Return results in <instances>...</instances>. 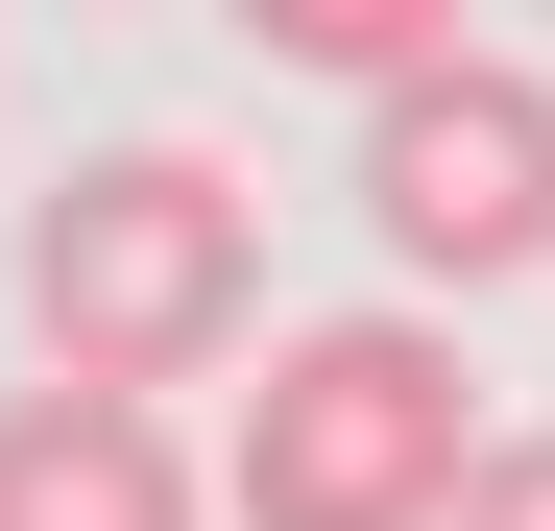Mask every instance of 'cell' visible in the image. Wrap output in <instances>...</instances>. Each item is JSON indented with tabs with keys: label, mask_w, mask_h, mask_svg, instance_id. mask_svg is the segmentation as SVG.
Here are the masks:
<instances>
[{
	"label": "cell",
	"mask_w": 555,
	"mask_h": 531,
	"mask_svg": "<svg viewBox=\"0 0 555 531\" xmlns=\"http://www.w3.org/2000/svg\"><path fill=\"white\" fill-rule=\"evenodd\" d=\"M25 338H49V387H218L242 338H266V194L218 145H98V169H49L25 194Z\"/></svg>",
	"instance_id": "cell-1"
},
{
	"label": "cell",
	"mask_w": 555,
	"mask_h": 531,
	"mask_svg": "<svg viewBox=\"0 0 555 531\" xmlns=\"http://www.w3.org/2000/svg\"><path fill=\"white\" fill-rule=\"evenodd\" d=\"M483 363L387 290V314H314V338H266V387H242V459H218V531H459L483 507Z\"/></svg>",
	"instance_id": "cell-2"
},
{
	"label": "cell",
	"mask_w": 555,
	"mask_h": 531,
	"mask_svg": "<svg viewBox=\"0 0 555 531\" xmlns=\"http://www.w3.org/2000/svg\"><path fill=\"white\" fill-rule=\"evenodd\" d=\"M362 218H387V266H411L435 314L507 290V266H555V73H531V49L411 73V98L362 121Z\"/></svg>",
	"instance_id": "cell-3"
},
{
	"label": "cell",
	"mask_w": 555,
	"mask_h": 531,
	"mask_svg": "<svg viewBox=\"0 0 555 531\" xmlns=\"http://www.w3.org/2000/svg\"><path fill=\"white\" fill-rule=\"evenodd\" d=\"M0 531H218V459L121 387H0Z\"/></svg>",
	"instance_id": "cell-4"
},
{
	"label": "cell",
	"mask_w": 555,
	"mask_h": 531,
	"mask_svg": "<svg viewBox=\"0 0 555 531\" xmlns=\"http://www.w3.org/2000/svg\"><path fill=\"white\" fill-rule=\"evenodd\" d=\"M242 49H291V73H338V98L387 121L411 73H459V49H483V25H435V0H242Z\"/></svg>",
	"instance_id": "cell-5"
},
{
	"label": "cell",
	"mask_w": 555,
	"mask_h": 531,
	"mask_svg": "<svg viewBox=\"0 0 555 531\" xmlns=\"http://www.w3.org/2000/svg\"><path fill=\"white\" fill-rule=\"evenodd\" d=\"M459 531H555V435H507V459H483V507H459Z\"/></svg>",
	"instance_id": "cell-6"
}]
</instances>
